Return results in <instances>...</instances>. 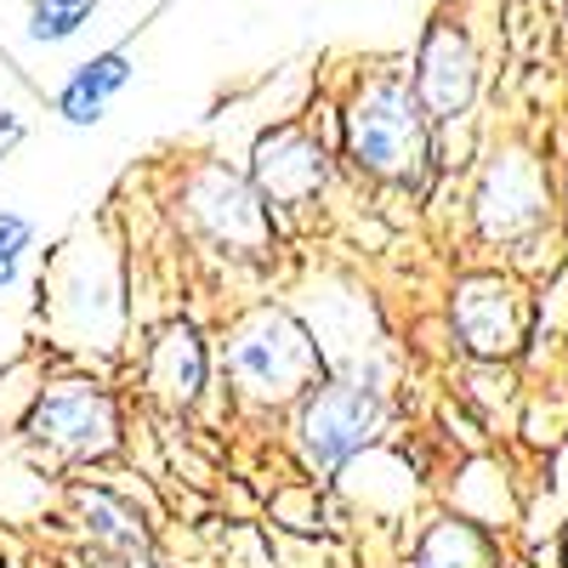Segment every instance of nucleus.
<instances>
[{
  "label": "nucleus",
  "mask_w": 568,
  "mask_h": 568,
  "mask_svg": "<svg viewBox=\"0 0 568 568\" xmlns=\"http://www.w3.org/2000/svg\"><path fill=\"white\" fill-rule=\"evenodd\" d=\"M347 154L364 176L387 187H420L433 165V120L420 114L409 74H369L347 98L342 114Z\"/></svg>",
  "instance_id": "obj_1"
},
{
  "label": "nucleus",
  "mask_w": 568,
  "mask_h": 568,
  "mask_svg": "<svg viewBox=\"0 0 568 568\" xmlns=\"http://www.w3.org/2000/svg\"><path fill=\"white\" fill-rule=\"evenodd\" d=\"M227 375L240 382L251 404H284V398L318 387L324 353L302 318L262 307L227 336Z\"/></svg>",
  "instance_id": "obj_2"
},
{
  "label": "nucleus",
  "mask_w": 568,
  "mask_h": 568,
  "mask_svg": "<svg viewBox=\"0 0 568 568\" xmlns=\"http://www.w3.org/2000/svg\"><path fill=\"white\" fill-rule=\"evenodd\" d=\"M375 433H382V398L364 382H318L296 420V444L313 471L347 466L358 449L375 444Z\"/></svg>",
  "instance_id": "obj_3"
},
{
  "label": "nucleus",
  "mask_w": 568,
  "mask_h": 568,
  "mask_svg": "<svg viewBox=\"0 0 568 568\" xmlns=\"http://www.w3.org/2000/svg\"><path fill=\"white\" fill-rule=\"evenodd\" d=\"M182 205L205 240L227 256H262L273 245V216L251 182H240L227 165H200L182 182Z\"/></svg>",
  "instance_id": "obj_4"
},
{
  "label": "nucleus",
  "mask_w": 568,
  "mask_h": 568,
  "mask_svg": "<svg viewBox=\"0 0 568 568\" xmlns=\"http://www.w3.org/2000/svg\"><path fill=\"white\" fill-rule=\"evenodd\" d=\"M29 438L58 449L63 460H103L120 444V415L114 398L91 382H52L34 393L29 409Z\"/></svg>",
  "instance_id": "obj_5"
},
{
  "label": "nucleus",
  "mask_w": 568,
  "mask_h": 568,
  "mask_svg": "<svg viewBox=\"0 0 568 568\" xmlns=\"http://www.w3.org/2000/svg\"><path fill=\"white\" fill-rule=\"evenodd\" d=\"M409 91L433 125H449L471 109V98H478V52H471V34L455 18L426 23L415 69H409Z\"/></svg>",
  "instance_id": "obj_6"
},
{
  "label": "nucleus",
  "mask_w": 568,
  "mask_h": 568,
  "mask_svg": "<svg viewBox=\"0 0 568 568\" xmlns=\"http://www.w3.org/2000/svg\"><path fill=\"white\" fill-rule=\"evenodd\" d=\"M329 176V154L324 142L307 125H273L256 136V154H251V187L262 194V205H284L296 211L307 200H318V187Z\"/></svg>",
  "instance_id": "obj_7"
},
{
  "label": "nucleus",
  "mask_w": 568,
  "mask_h": 568,
  "mask_svg": "<svg viewBox=\"0 0 568 568\" xmlns=\"http://www.w3.org/2000/svg\"><path fill=\"white\" fill-rule=\"evenodd\" d=\"M455 329L466 353L478 358H506L517 353V342L529 336V302L511 278H466L455 291Z\"/></svg>",
  "instance_id": "obj_8"
},
{
  "label": "nucleus",
  "mask_w": 568,
  "mask_h": 568,
  "mask_svg": "<svg viewBox=\"0 0 568 568\" xmlns=\"http://www.w3.org/2000/svg\"><path fill=\"white\" fill-rule=\"evenodd\" d=\"M478 222L489 240H529L546 227V182L529 154H500L478 187Z\"/></svg>",
  "instance_id": "obj_9"
},
{
  "label": "nucleus",
  "mask_w": 568,
  "mask_h": 568,
  "mask_svg": "<svg viewBox=\"0 0 568 568\" xmlns=\"http://www.w3.org/2000/svg\"><path fill=\"white\" fill-rule=\"evenodd\" d=\"M131 74H136V58L125 52V45H109V52L74 63V74L58 85V114L69 125H98L109 114V103L131 85Z\"/></svg>",
  "instance_id": "obj_10"
},
{
  "label": "nucleus",
  "mask_w": 568,
  "mask_h": 568,
  "mask_svg": "<svg viewBox=\"0 0 568 568\" xmlns=\"http://www.w3.org/2000/svg\"><path fill=\"white\" fill-rule=\"evenodd\" d=\"M149 387L171 409H187L200 398V387H205V342H200L194 324H171L165 336L154 342V353H149Z\"/></svg>",
  "instance_id": "obj_11"
},
{
  "label": "nucleus",
  "mask_w": 568,
  "mask_h": 568,
  "mask_svg": "<svg viewBox=\"0 0 568 568\" xmlns=\"http://www.w3.org/2000/svg\"><path fill=\"white\" fill-rule=\"evenodd\" d=\"M74 506H80V517H85L91 546H103L109 557H142V551H149V529H142L136 517H131V506H120L114 495H103V489H80Z\"/></svg>",
  "instance_id": "obj_12"
},
{
  "label": "nucleus",
  "mask_w": 568,
  "mask_h": 568,
  "mask_svg": "<svg viewBox=\"0 0 568 568\" xmlns=\"http://www.w3.org/2000/svg\"><path fill=\"white\" fill-rule=\"evenodd\" d=\"M489 535L478 524H460V517H449V524H438L433 535L420 540V551L409 557V568H489Z\"/></svg>",
  "instance_id": "obj_13"
},
{
  "label": "nucleus",
  "mask_w": 568,
  "mask_h": 568,
  "mask_svg": "<svg viewBox=\"0 0 568 568\" xmlns=\"http://www.w3.org/2000/svg\"><path fill=\"white\" fill-rule=\"evenodd\" d=\"M91 12H98V0H29V40L63 45L91 23Z\"/></svg>",
  "instance_id": "obj_14"
},
{
  "label": "nucleus",
  "mask_w": 568,
  "mask_h": 568,
  "mask_svg": "<svg viewBox=\"0 0 568 568\" xmlns=\"http://www.w3.org/2000/svg\"><path fill=\"white\" fill-rule=\"evenodd\" d=\"M34 251V222L23 211H0V291H12Z\"/></svg>",
  "instance_id": "obj_15"
},
{
  "label": "nucleus",
  "mask_w": 568,
  "mask_h": 568,
  "mask_svg": "<svg viewBox=\"0 0 568 568\" xmlns=\"http://www.w3.org/2000/svg\"><path fill=\"white\" fill-rule=\"evenodd\" d=\"M98 568H154V562H142V557H98Z\"/></svg>",
  "instance_id": "obj_16"
},
{
  "label": "nucleus",
  "mask_w": 568,
  "mask_h": 568,
  "mask_svg": "<svg viewBox=\"0 0 568 568\" xmlns=\"http://www.w3.org/2000/svg\"><path fill=\"white\" fill-rule=\"evenodd\" d=\"M562 23H568V0H562Z\"/></svg>",
  "instance_id": "obj_17"
}]
</instances>
